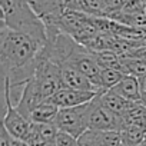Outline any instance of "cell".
<instances>
[{"label": "cell", "instance_id": "1", "mask_svg": "<svg viewBox=\"0 0 146 146\" xmlns=\"http://www.w3.org/2000/svg\"><path fill=\"white\" fill-rule=\"evenodd\" d=\"M2 25L13 30L32 33L47 40L46 26L25 0H0Z\"/></svg>", "mask_w": 146, "mask_h": 146}, {"label": "cell", "instance_id": "2", "mask_svg": "<svg viewBox=\"0 0 146 146\" xmlns=\"http://www.w3.org/2000/svg\"><path fill=\"white\" fill-rule=\"evenodd\" d=\"M93 100L73 106V108H62L54 119V123L57 125L59 130H64L73 136L79 137L85 130L89 129V113L92 109Z\"/></svg>", "mask_w": 146, "mask_h": 146}, {"label": "cell", "instance_id": "3", "mask_svg": "<svg viewBox=\"0 0 146 146\" xmlns=\"http://www.w3.org/2000/svg\"><path fill=\"white\" fill-rule=\"evenodd\" d=\"M7 132L17 139H26L27 135L32 130L33 122L26 117L23 113L19 112V109L13 105L9 93V88L6 83H3V123H2Z\"/></svg>", "mask_w": 146, "mask_h": 146}, {"label": "cell", "instance_id": "4", "mask_svg": "<svg viewBox=\"0 0 146 146\" xmlns=\"http://www.w3.org/2000/svg\"><path fill=\"white\" fill-rule=\"evenodd\" d=\"M35 78L37 79V83L40 86V90H42L44 100L52 98L57 90H60L63 88L60 66L57 63H54L53 60L47 59L44 56V53H43V57H42V60L37 66Z\"/></svg>", "mask_w": 146, "mask_h": 146}, {"label": "cell", "instance_id": "5", "mask_svg": "<svg viewBox=\"0 0 146 146\" xmlns=\"http://www.w3.org/2000/svg\"><path fill=\"white\" fill-rule=\"evenodd\" d=\"M89 129H99V130H123L125 129V119L105 105H102L99 95L93 99V105L89 113Z\"/></svg>", "mask_w": 146, "mask_h": 146}, {"label": "cell", "instance_id": "6", "mask_svg": "<svg viewBox=\"0 0 146 146\" xmlns=\"http://www.w3.org/2000/svg\"><path fill=\"white\" fill-rule=\"evenodd\" d=\"M80 146H126L123 130L88 129L79 137Z\"/></svg>", "mask_w": 146, "mask_h": 146}, {"label": "cell", "instance_id": "7", "mask_svg": "<svg viewBox=\"0 0 146 146\" xmlns=\"http://www.w3.org/2000/svg\"><path fill=\"white\" fill-rule=\"evenodd\" d=\"M99 93L100 92H96V90H80V89L62 88L50 99L62 109V108H73V106L88 103L93 100Z\"/></svg>", "mask_w": 146, "mask_h": 146}, {"label": "cell", "instance_id": "8", "mask_svg": "<svg viewBox=\"0 0 146 146\" xmlns=\"http://www.w3.org/2000/svg\"><path fill=\"white\" fill-rule=\"evenodd\" d=\"M43 100H44V98H43V95H42V90H40V86H39V83H37V79L33 76V78L25 85L22 98H20L19 103L16 105V108L19 109L20 113H23L26 117L30 119L32 112H33Z\"/></svg>", "mask_w": 146, "mask_h": 146}, {"label": "cell", "instance_id": "9", "mask_svg": "<svg viewBox=\"0 0 146 146\" xmlns=\"http://www.w3.org/2000/svg\"><path fill=\"white\" fill-rule=\"evenodd\" d=\"M60 75H62V85H63V88L100 92L78 67H75L70 63L60 64Z\"/></svg>", "mask_w": 146, "mask_h": 146}, {"label": "cell", "instance_id": "10", "mask_svg": "<svg viewBox=\"0 0 146 146\" xmlns=\"http://www.w3.org/2000/svg\"><path fill=\"white\" fill-rule=\"evenodd\" d=\"M122 98H125L129 102H142V93H140V85H139V78L132 76V75H125L123 79L115 85L112 89H109Z\"/></svg>", "mask_w": 146, "mask_h": 146}, {"label": "cell", "instance_id": "11", "mask_svg": "<svg viewBox=\"0 0 146 146\" xmlns=\"http://www.w3.org/2000/svg\"><path fill=\"white\" fill-rule=\"evenodd\" d=\"M99 99L102 102V105H105L108 109H110L112 112H115L116 115L119 116H125L126 112L130 109V106L135 103V102H129L126 100L125 98H122L120 95L112 92V90H105V92H100L99 93ZM137 103V102H136Z\"/></svg>", "mask_w": 146, "mask_h": 146}, {"label": "cell", "instance_id": "12", "mask_svg": "<svg viewBox=\"0 0 146 146\" xmlns=\"http://www.w3.org/2000/svg\"><path fill=\"white\" fill-rule=\"evenodd\" d=\"M60 108L49 98L46 100H43L30 115V120L33 123H49V122H54L57 113H59Z\"/></svg>", "mask_w": 146, "mask_h": 146}, {"label": "cell", "instance_id": "13", "mask_svg": "<svg viewBox=\"0 0 146 146\" xmlns=\"http://www.w3.org/2000/svg\"><path fill=\"white\" fill-rule=\"evenodd\" d=\"M123 119H125V127L127 125L146 126V105L143 102L133 103L130 109L126 112V115L123 116Z\"/></svg>", "mask_w": 146, "mask_h": 146}, {"label": "cell", "instance_id": "14", "mask_svg": "<svg viewBox=\"0 0 146 146\" xmlns=\"http://www.w3.org/2000/svg\"><path fill=\"white\" fill-rule=\"evenodd\" d=\"M123 136L127 146H137L146 140V126L127 125L123 129Z\"/></svg>", "mask_w": 146, "mask_h": 146}, {"label": "cell", "instance_id": "15", "mask_svg": "<svg viewBox=\"0 0 146 146\" xmlns=\"http://www.w3.org/2000/svg\"><path fill=\"white\" fill-rule=\"evenodd\" d=\"M125 76V73L116 69H109V67H102L100 73V89L102 92L112 89L115 85H117Z\"/></svg>", "mask_w": 146, "mask_h": 146}, {"label": "cell", "instance_id": "16", "mask_svg": "<svg viewBox=\"0 0 146 146\" xmlns=\"http://www.w3.org/2000/svg\"><path fill=\"white\" fill-rule=\"evenodd\" d=\"M126 66V73L136 78H142L146 75V60L132 59V57H122Z\"/></svg>", "mask_w": 146, "mask_h": 146}, {"label": "cell", "instance_id": "17", "mask_svg": "<svg viewBox=\"0 0 146 146\" xmlns=\"http://www.w3.org/2000/svg\"><path fill=\"white\" fill-rule=\"evenodd\" d=\"M35 125H36V129H37L39 135H40L44 140H47V142H50V143L54 142V139H56V136H57V132H59V127H57V125H56L54 122H49V123H35Z\"/></svg>", "mask_w": 146, "mask_h": 146}, {"label": "cell", "instance_id": "18", "mask_svg": "<svg viewBox=\"0 0 146 146\" xmlns=\"http://www.w3.org/2000/svg\"><path fill=\"white\" fill-rule=\"evenodd\" d=\"M53 145L54 146H80L76 136H73V135H70L64 130L57 132V136H56Z\"/></svg>", "mask_w": 146, "mask_h": 146}, {"label": "cell", "instance_id": "19", "mask_svg": "<svg viewBox=\"0 0 146 146\" xmlns=\"http://www.w3.org/2000/svg\"><path fill=\"white\" fill-rule=\"evenodd\" d=\"M143 7H145V0H127L120 12H123L125 15H139L143 13Z\"/></svg>", "mask_w": 146, "mask_h": 146}, {"label": "cell", "instance_id": "20", "mask_svg": "<svg viewBox=\"0 0 146 146\" xmlns=\"http://www.w3.org/2000/svg\"><path fill=\"white\" fill-rule=\"evenodd\" d=\"M125 57H132V59H139V60H146V43L135 46Z\"/></svg>", "mask_w": 146, "mask_h": 146}, {"label": "cell", "instance_id": "21", "mask_svg": "<svg viewBox=\"0 0 146 146\" xmlns=\"http://www.w3.org/2000/svg\"><path fill=\"white\" fill-rule=\"evenodd\" d=\"M139 85H140V93H142V102L146 105V75L139 78Z\"/></svg>", "mask_w": 146, "mask_h": 146}, {"label": "cell", "instance_id": "22", "mask_svg": "<svg viewBox=\"0 0 146 146\" xmlns=\"http://www.w3.org/2000/svg\"><path fill=\"white\" fill-rule=\"evenodd\" d=\"M10 146H30L26 140L23 139H17V137H10Z\"/></svg>", "mask_w": 146, "mask_h": 146}, {"label": "cell", "instance_id": "23", "mask_svg": "<svg viewBox=\"0 0 146 146\" xmlns=\"http://www.w3.org/2000/svg\"><path fill=\"white\" fill-rule=\"evenodd\" d=\"M103 2H105V7H106L108 5H110V3L113 2V0H103Z\"/></svg>", "mask_w": 146, "mask_h": 146}, {"label": "cell", "instance_id": "24", "mask_svg": "<svg viewBox=\"0 0 146 146\" xmlns=\"http://www.w3.org/2000/svg\"><path fill=\"white\" fill-rule=\"evenodd\" d=\"M137 146H146V140H145V142H142V143H140V145H137Z\"/></svg>", "mask_w": 146, "mask_h": 146}, {"label": "cell", "instance_id": "25", "mask_svg": "<svg viewBox=\"0 0 146 146\" xmlns=\"http://www.w3.org/2000/svg\"><path fill=\"white\" fill-rule=\"evenodd\" d=\"M126 146H127V145H126Z\"/></svg>", "mask_w": 146, "mask_h": 146}]
</instances>
